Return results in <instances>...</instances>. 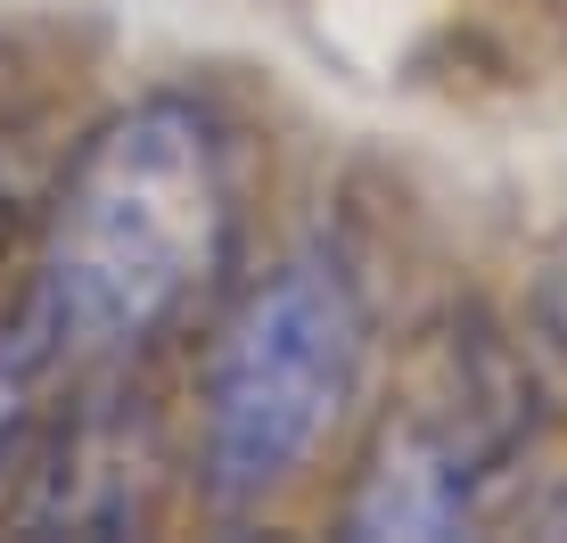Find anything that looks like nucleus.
I'll use <instances>...</instances> for the list:
<instances>
[{
	"instance_id": "1",
	"label": "nucleus",
	"mask_w": 567,
	"mask_h": 543,
	"mask_svg": "<svg viewBox=\"0 0 567 543\" xmlns=\"http://www.w3.org/2000/svg\"><path fill=\"white\" fill-rule=\"evenodd\" d=\"M239 256V165L214 107L156 91L91 124L33 256V338L50 362H132Z\"/></svg>"
},
{
	"instance_id": "2",
	"label": "nucleus",
	"mask_w": 567,
	"mask_h": 543,
	"mask_svg": "<svg viewBox=\"0 0 567 543\" xmlns=\"http://www.w3.org/2000/svg\"><path fill=\"white\" fill-rule=\"evenodd\" d=\"M370 305L329 247H297L239 288L198 379V494L223 519L264 511L362 396Z\"/></svg>"
},
{
	"instance_id": "3",
	"label": "nucleus",
	"mask_w": 567,
	"mask_h": 543,
	"mask_svg": "<svg viewBox=\"0 0 567 543\" xmlns=\"http://www.w3.org/2000/svg\"><path fill=\"white\" fill-rule=\"evenodd\" d=\"M535 403H543V379L518 355V338H502L477 305L436 314L386 387V412L370 429L354 494H346V535L362 543L461 535L477 519V502L526 453Z\"/></svg>"
},
{
	"instance_id": "4",
	"label": "nucleus",
	"mask_w": 567,
	"mask_h": 543,
	"mask_svg": "<svg viewBox=\"0 0 567 543\" xmlns=\"http://www.w3.org/2000/svg\"><path fill=\"white\" fill-rule=\"evenodd\" d=\"M91 396L74 403V420H58L50 461L33 470V494L17 511V527H66V535H124L148 519V478L156 444L141 396H124V362H91Z\"/></svg>"
},
{
	"instance_id": "5",
	"label": "nucleus",
	"mask_w": 567,
	"mask_h": 543,
	"mask_svg": "<svg viewBox=\"0 0 567 543\" xmlns=\"http://www.w3.org/2000/svg\"><path fill=\"white\" fill-rule=\"evenodd\" d=\"M50 371V346L33 338V329H17L9 346H0V470L17 461V444L33 429V387Z\"/></svg>"
},
{
	"instance_id": "6",
	"label": "nucleus",
	"mask_w": 567,
	"mask_h": 543,
	"mask_svg": "<svg viewBox=\"0 0 567 543\" xmlns=\"http://www.w3.org/2000/svg\"><path fill=\"white\" fill-rule=\"evenodd\" d=\"M526 355L543 362V379L559 387V403H567V256H551L535 272V297H526Z\"/></svg>"
}]
</instances>
